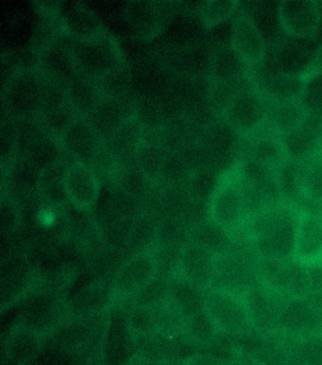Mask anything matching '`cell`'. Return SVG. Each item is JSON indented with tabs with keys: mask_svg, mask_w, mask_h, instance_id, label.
I'll return each instance as SVG.
<instances>
[{
	"mask_svg": "<svg viewBox=\"0 0 322 365\" xmlns=\"http://www.w3.org/2000/svg\"><path fill=\"white\" fill-rule=\"evenodd\" d=\"M182 365H233L230 361L210 354H196L187 358Z\"/></svg>",
	"mask_w": 322,
	"mask_h": 365,
	"instance_id": "8d00e7d4",
	"label": "cell"
},
{
	"mask_svg": "<svg viewBox=\"0 0 322 365\" xmlns=\"http://www.w3.org/2000/svg\"><path fill=\"white\" fill-rule=\"evenodd\" d=\"M255 333L266 338L279 335L286 299L258 281L244 294Z\"/></svg>",
	"mask_w": 322,
	"mask_h": 365,
	"instance_id": "7c38bea8",
	"label": "cell"
},
{
	"mask_svg": "<svg viewBox=\"0 0 322 365\" xmlns=\"http://www.w3.org/2000/svg\"><path fill=\"white\" fill-rule=\"evenodd\" d=\"M37 69L46 82L62 88L77 76L68 37L61 34L43 44L39 49Z\"/></svg>",
	"mask_w": 322,
	"mask_h": 365,
	"instance_id": "9a60e30c",
	"label": "cell"
},
{
	"mask_svg": "<svg viewBox=\"0 0 322 365\" xmlns=\"http://www.w3.org/2000/svg\"><path fill=\"white\" fill-rule=\"evenodd\" d=\"M254 86L269 103L282 104L301 101L306 81L301 75L281 72L263 75Z\"/></svg>",
	"mask_w": 322,
	"mask_h": 365,
	"instance_id": "7402d4cb",
	"label": "cell"
},
{
	"mask_svg": "<svg viewBox=\"0 0 322 365\" xmlns=\"http://www.w3.org/2000/svg\"><path fill=\"white\" fill-rule=\"evenodd\" d=\"M49 86L37 68L16 72L4 92L8 111L16 118L40 115L48 100Z\"/></svg>",
	"mask_w": 322,
	"mask_h": 365,
	"instance_id": "ba28073f",
	"label": "cell"
},
{
	"mask_svg": "<svg viewBox=\"0 0 322 365\" xmlns=\"http://www.w3.org/2000/svg\"><path fill=\"white\" fill-rule=\"evenodd\" d=\"M72 161L83 162L92 166L105 150V140L88 118L76 115L54 138Z\"/></svg>",
	"mask_w": 322,
	"mask_h": 365,
	"instance_id": "8fae6325",
	"label": "cell"
},
{
	"mask_svg": "<svg viewBox=\"0 0 322 365\" xmlns=\"http://www.w3.org/2000/svg\"><path fill=\"white\" fill-rule=\"evenodd\" d=\"M182 334L189 343L199 346H210L220 335L204 307L185 318Z\"/></svg>",
	"mask_w": 322,
	"mask_h": 365,
	"instance_id": "83f0119b",
	"label": "cell"
},
{
	"mask_svg": "<svg viewBox=\"0 0 322 365\" xmlns=\"http://www.w3.org/2000/svg\"><path fill=\"white\" fill-rule=\"evenodd\" d=\"M237 1L213 0L202 3L199 7V16L206 29H213L227 21L236 13Z\"/></svg>",
	"mask_w": 322,
	"mask_h": 365,
	"instance_id": "1f68e13d",
	"label": "cell"
},
{
	"mask_svg": "<svg viewBox=\"0 0 322 365\" xmlns=\"http://www.w3.org/2000/svg\"><path fill=\"white\" fill-rule=\"evenodd\" d=\"M322 333V292H311L284 302L279 335L301 338Z\"/></svg>",
	"mask_w": 322,
	"mask_h": 365,
	"instance_id": "30bf717a",
	"label": "cell"
},
{
	"mask_svg": "<svg viewBox=\"0 0 322 365\" xmlns=\"http://www.w3.org/2000/svg\"><path fill=\"white\" fill-rule=\"evenodd\" d=\"M318 215H320L321 221H322V205L320 208V210L318 211Z\"/></svg>",
	"mask_w": 322,
	"mask_h": 365,
	"instance_id": "74e56055",
	"label": "cell"
},
{
	"mask_svg": "<svg viewBox=\"0 0 322 365\" xmlns=\"http://www.w3.org/2000/svg\"><path fill=\"white\" fill-rule=\"evenodd\" d=\"M66 101L77 115L88 118L104 96L98 81L78 74L63 88Z\"/></svg>",
	"mask_w": 322,
	"mask_h": 365,
	"instance_id": "cb8c5ba5",
	"label": "cell"
},
{
	"mask_svg": "<svg viewBox=\"0 0 322 365\" xmlns=\"http://www.w3.org/2000/svg\"><path fill=\"white\" fill-rule=\"evenodd\" d=\"M66 199L80 212H92L100 199V179L94 168L83 162L66 165L63 175Z\"/></svg>",
	"mask_w": 322,
	"mask_h": 365,
	"instance_id": "5bb4252c",
	"label": "cell"
},
{
	"mask_svg": "<svg viewBox=\"0 0 322 365\" xmlns=\"http://www.w3.org/2000/svg\"><path fill=\"white\" fill-rule=\"evenodd\" d=\"M318 115L310 114L306 123L280 137L284 156L303 162L320 155L322 149V123Z\"/></svg>",
	"mask_w": 322,
	"mask_h": 365,
	"instance_id": "d6986e66",
	"label": "cell"
},
{
	"mask_svg": "<svg viewBox=\"0 0 322 365\" xmlns=\"http://www.w3.org/2000/svg\"><path fill=\"white\" fill-rule=\"evenodd\" d=\"M321 5L315 1L286 0L278 5V20L287 36L296 39H311L320 30Z\"/></svg>",
	"mask_w": 322,
	"mask_h": 365,
	"instance_id": "2e32d148",
	"label": "cell"
},
{
	"mask_svg": "<svg viewBox=\"0 0 322 365\" xmlns=\"http://www.w3.org/2000/svg\"><path fill=\"white\" fill-rule=\"evenodd\" d=\"M258 280L284 299L311 292L309 268L294 259H259Z\"/></svg>",
	"mask_w": 322,
	"mask_h": 365,
	"instance_id": "9c48e42d",
	"label": "cell"
},
{
	"mask_svg": "<svg viewBox=\"0 0 322 365\" xmlns=\"http://www.w3.org/2000/svg\"><path fill=\"white\" fill-rule=\"evenodd\" d=\"M202 300L219 334L246 336L255 333L244 294L211 288L202 292Z\"/></svg>",
	"mask_w": 322,
	"mask_h": 365,
	"instance_id": "5b68a950",
	"label": "cell"
},
{
	"mask_svg": "<svg viewBox=\"0 0 322 365\" xmlns=\"http://www.w3.org/2000/svg\"><path fill=\"white\" fill-rule=\"evenodd\" d=\"M230 46L246 68H256L266 57V42L254 19L246 13L234 17Z\"/></svg>",
	"mask_w": 322,
	"mask_h": 365,
	"instance_id": "e0dca14e",
	"label": "cell"
},
{
	"mask_svg": "<svg viewBox=\"0 0 322 365\" xmlns=\"http://www.w3.org/2000/svg\"><path fill=\"white\" fill-rule=\"evenodd\" d=\"M219 178H214L210 170H202L193 173L189 178V190L198 201H206L213 193Z\"/></svg>",
	"mask_w": 322,
	"mask_h": 365,
	"instance_id": "836d02e7",
	"label": "cell"
},
{
	"mask_svg": "<svg viewBox=\"0 0 322 365\" xmlns=\"http://www.w3.org/2000/svg\"><path fill=\"white\" fill-rule=\"evenodd\" d=\"M164 4L156 1H129L125 17L136 38L152 40L164 30L167 13Z\"/></svg>",
	"mask_w": 322,
	"mask_h": 365,
	"instance_id": "44dd1931",
	"label": "cell"
},
{
	"mask_svg": "<svg viewBox=\"0 0 322 365\" xmlns=\"http://www.w3.org/2000/svg\"><path fill=\"white\" fill-rule=\"evenodd\" d=\"M19 222V207L10 197H2L1 225L3 230L11 233L16 228Z\"/></svg>",
	"mask_w": 322,
	"mask_h": 365,
	"instance_id": "e575fe53",
	"label": "cell"
},
{
	"mask_svg": "<svg viewBox=\"0 0 322 365\" xmlns=\"http://www.w3.org/2000/svg\"><path fill=\"white\" fill-rule=\"evenodd\" d=\"M246 68L231 46H224L212 59V85H234L242 83L243 78H245Z\"/></svg>",
	"mask_w": 322,
	"mask_h": 365,
	"instance_id": "484cf974",
	"label": "cell"
},
{
	"mask_svg": "<svg viewBox=\"0 0 322 365\" xmlns=\"http://www.w3.org/2000/svg\"><path fill=\"white\" fill-rule=\"evenodd\" d=\"M66 165L62 162H55L46 167L40 178L39 187L41 192L46 201L53 205H62L68 202L65 187H63V175Z\"/></svg>",
	"mask_w": 322,
	"mask_h": 365,
	"instance_id": "f546056e",
	"label": "cell"
},
{
	"mask_svg": "<svg viewBox=\"0 0 322 365\" xmlns=\"http://www.w3.org/2000/svg\"><path fill=\"white\" fill-rule=\"evenodd\" d=\"M59 26L63 36L74 41L95 38L107 31L100 17L81 4L74 5L61 14Z\"/></svg>",
	"mask_w": 322,
	"mask_h": 365,
	"instance_id": "603a6c76",
	"label": "cell"
},
{
	"mask_svg": "<svg viewBox=\"0 0 322 365\" xmlns=\"http://www.w3.org/2000/svg\"><path fill=\"white\" fill-rule=\"evenodd\" d=\"M293 259L307 267L322 265V221L318 212L300 208Z\"/></svg>",
	"mask_w": 322,
	"mask_h": 365,
	"instance_id": "ac0fdd59",
	"label": "cell"
},
{
	"mask_svg": "<svg viewBox=\"0 0 322 365\" xmlns=\"http://www.w3.org/2000/svg\"><path fill=\"white\" fill-rule=\"evenodd\" d=\"M128 326L135 337H150L159 334L155 307L136 305L130 312Z\"/></svg>",
	"mask_w": 322,
	"mask_h": 365,
	"instance_id": "4dcf8cb0",
	"label": "cell"
},
{
	"mask_svg": "<svg viewBox=\"0 0 322 365\" xmlns=\"http://www.w3.org/2000/svg\"><path fill=\"white\" fill-rule=\"evenodd\" d=\"M249 155L246 158L259 162V163L276 170L286 160L284 156L282 143L278 135L271 131L269 134H263L262 132L252 137Z\"/></svg>",
	"mask_w": 322,
	"mask_h": 365,
	"instance_id": "4316f807",
	"label": "cell"
},
{
	"mask_svg": "<svg viewBox=\"0 0 322 365\" xmlns=\"http://www.w3.org/2000/svg\"><path fill=\"white\" fill-rule=\"evenodd\" d=\"M271 103L256 88L243 86L222 109V117L232 131L243 137H254L268 124Z\"/></svg>",
	"mask_w": 322,
	"mask_h": 365,
	"instance_id": "277c9868",
	"label": "cell"
},
{
	"mask_svg": "<svg viewBox=\"0 0 322 365\" xmlns=\"http://www.w3.org/2000/svg\"><path fill=\"white\" fill-rule=\"evenodd\" d=\"M300 207L286 202L261 210L246 222L244 240L259 259H293Z\"/></svg>",
	"mask_w": 322,
	"mask_h": 365,
	"instance_id": "6da1fadb",
	"label": "cell"
},
{
	"mask_svg": "<svg viewBox=\"0 0 322 365\" xmlns=\"http://www.w3.org/2000/svg\"><path fill=\"white\" fill-rule=\"evenodd\" d=\"M68 40L77 73L81 76L100 81L126 68L121 46L108 31L83 41Z\"/></svg>",
	"mask_w": 322,
	"mask_h": 365,
	"instance_id": "3957f363",
	"label": "cell"
},
{
	"mask_svg": "<svg viewBox=\"0 0 322 365\" xmlns=\"http://www.w3.org/2000/svg\"><path fill=\"white\" fill-rule=\"evenodd\" d=\"M300 75L306 82L311 80L312 78L322 75V42L316 49L314 55L306 69Z\"/></svg>",
	"mask_w": 322,
	"mask_h": 365,
	"instance_id": "d590c367",
	"label": "cell"
},
{
	"mask_svg": "<svg viewBox=\"0 0 322 365\" xmlns=\"http://www.w3.org/2000/svg\"><path fill=\"white\" fill-rule=\"evenodd\" d=\"M160 259L155 247L133 253L115 275L112 299L115 302L138 297L158 278Z\"/></svg>",
	"mask_w": 322,
	"mask_h": 365,
	"instance_id": "8992f818",
	"label": "cell"
},
{
	"mask_svg": "<svg viewBox=\"0 0 322 365\" xmlns=\"http://www.w3.org/2000/svg\"><path fill=\"white\" fill-rule=\"evenodd\" d=\"M271 365H322V333L301 338L278 336Z\"/></svg>",
	"mask_w": 322,
	"mask_h": 365,
	"instance_id": "ffe728a7",
	"label": "cell"
},
{
	"mask_svg": "<svg viewBox=\"0 0 322 365\" xmlns=\"http://www.w3.org/2000/svg\"><path fill=\"white\" fill-rule=\"evenodd\" d=\"M251 219L239 163L219 176L207 202V220L236 237Z\"/></svg>",
	"mask_w": 322,
	"mask_h": 365,
	"instance_id": "7a4b0ae2",
	"label": "cell"
},
{
	"mask_svg": "<svg viewBox=\"0 0 322 365\" xmlns=\"http://www.w3.org/2000/svg\"><path fill=\"white\" fill-rule=\"evenodd\" d=\"M39 349L38 338L30 330H21L11 336L10 346L11 355L20 363L30 361Z\"/></svg>",
	"mask_w": 322,
	"mask_h": 365,
	"instance_id": "d6a6232c",
	"label": "cell"
},
{
	"mask_svg": "<svg viewBox=\"0 0 322 365\" xmlns=\"http://www.w3.org/2000/svg\"><path fill=\"white\" fill-rule=\"evenodd\" d=\"M271 106L266 125L269 126V131L279 138L303 125L310 115L303 101Z\"/></svg>",
	"mask_w": 322,
	"mask_h": 365,
	"instance_id": "d4e9b609",
	"label": "cell"
},
{
	"mask_svg": "<svg viewBox=\"0 0 322 365\" xmlns=\"http://www.w3.org/2000/svg\"><path fill=\"white\" fill-rule=\"evenodd\" d=\"M219 255L189 240L182 246L177 256V274L199 291H207L213 286Z\"/></svg>",
	"mask_w": 322,
	"mask_h": 365,
	"instance_id": "4fadbf2b",
	"label": "cell"
},
{
	"mask_svg": "<svg viewBox=\"0 0 322 365\" xmlns=\"http://www.w3.org/2000/svg\"><path fill=\"white\" fill-rule=\"evenodd\" d=\"M245 242V240H244ZM259 257L248 243L234 245L217 257L212 288L245 294L258 281Z\"/></svg>",
	"mask_w": 322,
	"mask_h": 365,
	"instance_id": "52a82bcc",
	"label": "cell"
},
{
	"mask_svg": "<svg viewBox=\"0 0 322 365\" xmlns=\"http://www.w3.org/2000/svg\"><path fill=\"white\" fill-rule=\"evenodd\" d=\"M301 200L322 205V159L320 155L301 162Z\"/></svg>",
	"mask_w": 322,
	"mask_h": 365,
	"instance_id": "f1b7e54d",
	"label": "cell"
}]
</instances>
